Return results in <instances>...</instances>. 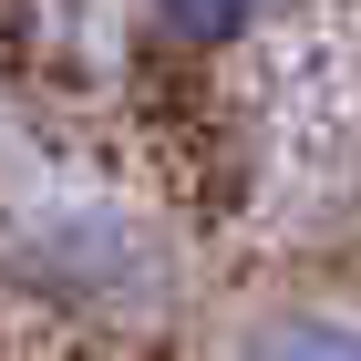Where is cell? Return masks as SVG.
Listing matches in <instances>:
<instances>
[{"instance_id":"obj_1","label":"cell","mask_w":361,"mask_h":361,"mask_svg":"<svg viewBox=\"0 0 361 361\" xmlns=\"http://www.w3.org/2000/svg\"><path fill=\"white\" fill-rule=\"evenodd\" d=\"M145 11H155V31H176V42H238L269 0H145Z\"/></svg>"},{"instance_id":"obj_2","label":"cell","mask_w":361,"mask_h":361,"mask_svg":"<svg viewBox=\"0 0 361 361\" xmlns=\"http://www.w3.org/2000/svg\"><path fill=\"white\" fill-rule=\"evenodd\" d=\"M258 361H361V331L351 320H279V331H258Z\"/></svg>"}]
</instances>
